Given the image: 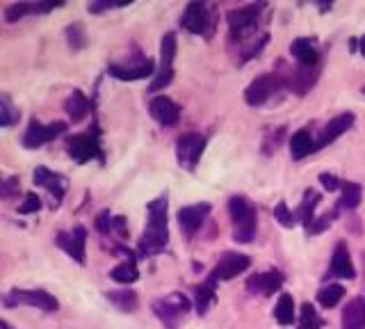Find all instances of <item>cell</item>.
Returning <instances> with one entry per match:
<instances>
[{
  "label": "cell",
  "mask_w": 365,
  "mask_h": 329,
  "mask_svg": "<svg viewBox=\"0 0 365 329\" xmlns=\"http://www.w3.org/2000/svg\"><path fill=\"white\" fill-rule=\"evenodd\" d=\"M0 327H3V329H12V327H10V323H7V320H3V323H0Z\"/></svg>",
  "instance_id": "45"
},
{
  "label": "cell",
  "mask_w": 365,
  "mask_h": 329,
  "mask_svg": "<svg viewBox=\"0 0 365 329\" xmlns=\"http://www.w3.org/2000/svg\"><path fill=\"white\" fill-rule=\"evenodd\" d=\"M285 281V276L279 272V270H269V272H260V274H254L247 279V288L251 293H258V295H274V293L281 290V286Z\"/></svg>",
  "instance_id": "17"
},
{
  "label": "cell",
  "mask_w": 365,
  "mask_h": 329,
  "mask_svg": "<svg viewBox=\"0 0 365 329\" xmlns=\"http://www.w3.org/2000/svg\"><path fill=\"white\" fill-rule=\"evenodd\" d=\"M274 318H276V323L283 325V327H288V325L294 323L297 311H294L292 295H288V293H281V298H279V302H276V307H274Z\"/></svg>",
  "instance_id": "26"
},
{
  "label": "cell",
  "mask_w": 365,
  "mask_h": 329,
  "mask_svg": "<svg viewBox=\"0 0 365 329\" xmlns=\"http://www.w3.org/2000/svg\"><path fill=\"white\" fill-rule=\"evenodd\" d=\"M180 28L192 32V34H206L210 28V14H208V5L201 0H192L187 3L185 12L180 16Z\"/></svg>",
  "instance_id": "12"
},
{
  "label": "cell",
  "mask_w": 365,
  "mask_h": 329,
  "mask_svg": "<svg viewBox=\"0 0 365 329\" xmlns=\"http://www.w3.org/2000/svg\"><path fill=\"white\" fill-rule=\"evenodd\" d=\"M288 80H290V76H283V74H276V71L258 76L256 80L247 88L245 101L249 103L251 108L265 106V103L272 99L276 92H281L283 88H288Z\"/></svg>",
  "instance_id": "4"
},
{
  "label": "cell",
  "mask_w": 365,
  "mask_h": 329,
  "mask_svg": "<svg viewBox=\"0 0 365 329\" xmlns=\"http://www.w3.org/2000/svg\"><path fill=\"white\" fill-rule=\"evenodd\" d=\"M189 311V300L182 293H169L167 298L153 302V314L158 316L167 329H176L178 320Z\"/></svg>",
  "instance_id": "7"
},
{
  "label": "cell",
  "mask_w": 365,
  "mask_h": 329,
  "mask_svg": "<svg viewBox=\"0 0 365 329\" xmlns=\"http://www.w3.org/2000/svg\"><path fill=\"white\" fill-rule=\"evenodd\" d=\"M263 3L258 5H245L238 7V10H231L226 14V21H229V34L231 41H245L249 37H256V28L260 21V12H263Z\"/></svg>",
  "instance_id": "3"
},
{
  "label": "cell",
  "mask_w": 365,
  "mask_h": 329,
  "mask_svg": "<svg viewBox=\"0 0 365 329\" xmlns=\"http://www.w3.org/2000/svg\"><path fill=\"white\" fill-rule=\"evenodd\" d=\"M66 41L73 50H83L87 46V37H85V30H83L80 23L69 25L66 28Z\"/></svg>",
  "instance_id": "36"
},
{
  "label": "cell",
  "mask_w": 365,
  "mask_h": 329,
  "mask_svg": "<svg viewBox=\"0 0 365 329\" xmlns=\"http://www.w3.org/2000/svg\"><path fill=\"white\" fill-rule=\"evenodd\" d=\"M3 302L5 307H37L48 314L59 309V302L46 290H10Z\"/></svg>",
  "instance_id": "9"
},
{
  "label": "cell",
  "mask_w": 365,
  "mask_h": 329,
  "mask_svg": "<svg viewBox=\"0 0 365 329\" xmlns=\"http://www.w3.org/2000/svg\"><path fill=\"white\" fill-rule=\"evenodd\" d=\"M343 329H365V298H354L343 309Z\"/></svg>",
  "instance_id": "22"
},
{
  "label": "cell",
  "mask_w": 365,
  "mask_h": 329,
  "mask_svg": "<svg viewBox=\"0 0 365 329\" xmlns=\"http://www.w3.org/2000/svg\"><path fill=\"white\" fill-rule=\"evenodd\" d=\"M343 298H345V288L341 284H329L324 288H320V293H317V302L324 309H334Z\"/></svg>",
  "instance_id": "32"
},
{
  "label": "cell",
  "mask_w": 365,
  "mask_h": 329,
  "mask_svg": "<svg viewBox=\"0 0 365 329\" xmlns=\"http://www.w3.org/2000/svg\"><path fill=\"white\" fill-rule=\"evenodd\" d=\"M320 183L324 186V190H329V192H336V190H343V186H345V181H341L338 176H334V174H320Z\"/></svg>",
  "instance_id": "41"
},
{
  "label": "cell",
  "mask_w": 365,
  "mask_h": 329,
  "mask_svg": "<svg viewBox=\"0 0 365 329\" xmlns=\"http://www.w3.org/2000/svg\"><path fill=\"white\" fill-rule=\"evenodd\" d=\"M64 110H66V115L71 117L73 121H80V119H85L87 115H90L92 103H90V99H87L80 90H73L71 97L64 101Z\"/></svg>",
  "instance_id": "25"
},
{
  "label": "cell",
  "mask_w": 365,
  "mask_h": 329,
  "mask_svg": "<svg viewBox=\"0 0 365 329\" xmlns=\"http://www.w3.org/2000/svg\"><path fill=\"white\" fill-rule=\"evenodd\" d=\"M169 242V224H167V195H160L149 204V222L140 238V254L149 258L160 254Z\"/></svg>",
  "instance_id": "1"
},
{
  "label": "cell",
  "mask_w": 365,
  "mask_h": 329,
  "mask_svg": "<svg viewBox=\"0 0 365 329\" xmlns=\"http://www.w3.org/2000/svg\"><path fill=\"white\" fill-rule=\"evenodd\" d=\"M274 220H279V224H281V227H285V229H292L294 224L299 222V220H297V213H292L285 202L276 204V209H274Z\"/></svg>",
  "instance_id": "35"
},
{
  "label": "cell",
  "mask_w": 365,
  "mask_h": 329,
  "mask_svg": "<svg viewBox=\"0 0 365 329\" xmlns=\"http://www.w3.org/2000/svg\"><path fill=\"white\" fill-rule=\"evenodd\" d=\"M320 327H322V320H320L317 311L306 302L299 314V329H320Z\"/></svg>",
  "instance_id": "34"
},
{
  "label": "cell",
  "mask_w": 365,
  "mask_h": 329,
  "mask_svg": "<svg viewBox=\"0 0 365 329\" xmlns=\"http://www.w3.org/2000/svg\"><path fill=\"white\" fill-rule=\"evenodd\" d=\"M130 3H90V10L92 14H99V12H106V10H115V7H126Z\"/></svg>",
  "instance_id": "43"
},
{
  "label": "cell",
  "mask_w": 365,
  "mask_h": 329,
  "mask_svg": "<svg viewBox=\"0 0 365 329\" xmlns=\"http://www.w3.org/2000/svg\"><path fill=\"white\" fill-rule=\"evenodd\" d=\"M352 126H354V115H352V112H343V115L334 117L322 128V135H320V140H317V149H322V146H327V144H331L334 140H338V137L345 135Z\"/></svg>",
  "instance_id": "19"
},
{
  "label": "cell",
  "mask_w": 365,
  "mask_h": 329,
  "mask_svg": "<svg viewBox=\"0 0 365 329\" xmlns=\"http://www.w3.org/2000/svg\"><path fill=\"white\" fill-rule=\"evenodd\" d=\"M213 206L208 202H201V204H194V206H182L178 211V224L180 229L187 233V236H194V233L201 229V224L208 220V215H210Z\"/></svg>",
  "instance_id": "15"
},
{
  "label": "cell",
  "mask_w": 365,
  "mask_h": 329,
  "mask_svg": "<svg viewBox=\"0 0 365 329\" xmlns=\"http://www.w3.org/2000/svg\"><path fill=\"white\" fill-rule=\"evenodd\" d=\"M176 48H178L176 34L167 32L162 37V41H160V71L155 74L149 92H160V90L169 88V85H171V80H173V59H176Z\"/></svg>",
  "instance_id": "5"
},
{
  "label": "cell",
  "mask_w": 365,
  "mask_h": 329,
  "mask_svg": "<svg viewBox=\"0 0 365 329\" xmlns=\"http://www.w3.org/2000/svg\"><path fill=\"white\" fill-rule=\"evenodd\" d=\"M66 131V124L64 121H53V124L43 126L41 121L32 119L28 124V131L23 135V146L25 149H39L46 142H53L55 137H59Z\"/></svg>",
  "instance_id": "10"
},
{
  "label": "cell",
  "mask_w": 365,
  "mask_h": 329,
  "mask_svg": "<svg viewBox=\"0 0 365 329\" xmlns=\"http://www.w3.org/2000/svg\"><path fill=\"white\" fill-rule=\"evenodd\" d=\"M206 149V137L199 133H182L176 140V158L182 169L194 172Z\"/></svg>",
  "instance_id": "8"
},
{
  "label": "cell",
  "mask_w": 365,
  "mask_h": 329,
  "mask_svg": "<svg viewBox=\"0 0 365 329\" xmlns=\"http://www.w3.org/2000/svg\"><path fill=\"white\" fill-rule=\"evenodd\" d=\"M14 190H19V178L16 176H10L3 183V188H0V197L3 199H10L12 195H14Z\"/></svg>",
  "instance_id": "42"
},
{
  "label": "cell",
  "mask_w": 365,
  "mask_h": 329,
  "mask_svg": "<svg viewBox=\"0 0 365 329\" xmlns=\"http://www.w3.org/2000/svg\"><path fill=\"white\" fill-rule=\"evenodd\" d=\"M108 74L117 80H142V78L155 76V64L149 57H135L130 64H110Z\"/></svg>",
  "instance_id": "11"
},
{
  "label": "cell",
  "mask_w": 365,
  "mask_h": 329,
  "mask_svg": "<svg viewBox=\"0 0 365 329\" xmlns=\"http://www.w3.org/2000/svg\"><path fill=\"white\" fill-rule=\"evenodd\" d=\"M283 137H285V128H276V131H269L267 137H265V142H263V153L269 155V153H274L276 149H279V144L283 142Z\"/></svg>",
  "instance_id": "38"
},
{
  "label": "cell",
  "mask_w": 365,
  "mask_h": 329,
  "mask_svg": "<svg viewBox=\"0 0 365 329\" xmlns=\"http://www.w3.org/2000/svg\"><path fill=\"white\" fill-rule=\"evenodd\" d=\"M66 151L69 155L78 162L85 164L87 160H101L103 162V149L99 140V131L94 133H80L66 140Z\"/></svg>",
  "instance_id": "6"
},
{
  "label": "cell",
  "mask_w": 365,
  "mask_h": 329,
  "mask_svg": "<svg viewBox=\"0 0 365 329\" xmlns=\"http://www.w3.org/2000/svg\"><path fill=\"white\" fill-rule=\"evenodd\" d=\"M55 242L59 249L73 258L76 263L85 265V245H87V229L76 227L73 231H59L55 236Z\"/></svg>",
  "instance_id": "13"
},
{
  "label": "cell",
  "mask_w": 365,
  "mask_h": 329,
  "mask_svg": "<svg viewBox=\"0 0 365 329\" xmlns=\"http://www.w3.org/2000/svg\"><path fill=\"white\" fill-rule=\"evenodd\" d=\"M106 298L119 311H124V314H133V311H137V307H140L137 293H133V290H110V293H106Z\"/></svg>",
  "instance_id": "27"
},
{
  "label": "cell",
  "mask_w": 365,
  "mask_h": 329,
  "mask_svg": "<svg viewBox=\"0 0 365 329\" xmlns=\"http://www.w3.org/2000/svg\"><path fill=\"white\" fill-rule=\"evenodd\" d=\"M110 276L115 279L117 284H135L137 279H140V270H137V263L135 258H126L124 263H119L115 270L110 272Z\"/></svg>",
  "instance_id": "31"
},
{
  "label": "cell",
  "mask_w": 365,
  "mask_h": 329,
  "mask_svg": "<svg viewBox=\"0 0 365 329\" xmlns=\"http://www.w3.org/2000/svg\"><path fill=\"white\" fill-rule=\"evenodd\" d=\"M251 265V258L247 254H238V252H226L220 263L215 265V270L210 272L217 281H229L233 276H238L242 272H247Z\"/></svg>",
  "instance_id": "14"
},
{
  "label": "cell",
  "mask_w": 365,
  "mask_h": 329,
  "mask_svg": "<svg viewBox=\"0 0 365 329\" xmlns=\"http://www.w3.org/2000/svg\"><path fill=\"white\" fill-rule=\"evenodd\" d=\"M331 276H338V279H354L356 276V267L352 263L350 249H347L345 242H338L331 256Z\"/></svg>",
  "instance_id": "21"
},
{
  "label": "cell",
  "mask_w": 365,
  "mask_h": 329,
  "mask_svg": "<svg viewBox=\"0 0 365 329\" xmlns=\"http://www.w3.org/2000/svg\"><path fill=\"white\" fill-rule=\"evenodd\" d=\"M317 204H320V195L315 192V190H306V192H303V202L297 211V220L303 224V227H308V224L315 220Z\"/></svg>",
  "instance_id": "30"
},
{
  "label": "cell",
  "mask_w": 365,
  "mask_h": 329,
  "mask_svg": "<svg viewBox=\"0 0 365 329\" xmlns=\"http://www.w3.org/2000/svg\"><path fill=\"white\" fill-rule=\"evenodd\" d=\"M363 94H365V88H363Z\"/></svg>",
  "instance_id": "46"
},
{
  "label": "cell",
  "mask_w": 365,
  "mask_h": 329,
  "mask_svg": "<svg viewBox=\"0 0 365 329\" xmlns=\"http://www.w3.org/2000/svg\"><path fill=\"white\" fill-rule=\"evenodd\" d=\"M217 300V279L210 274L203 284H199L194 288V304H196V314L203 316L208 307Z\"/></svg>",
  "instance_id": "24"
},
{
  "label": "cell",
  "mask_w": 365,
  "mask_h": 329,
  "mask_svg": "<svg viewBox=\"0 0 365 329\" xmlns=\"http://www.w3.org/2000/svg\"><path fill=\"white\" fill-rule=\"evenodd\" d=\"M96 231L103 233V236H108V233H112V224H115V218L110 215V211H101L96 215Z\"/></svg>",
  "instance_id": "40"
},
{
  "label": "cell",
  "mask_w": 365,
  "mask_h": 329,
  "mask_svg": "<svg viewBox=\"0 0 365 329\" xmlns=\"http://www.w3.org/2000/svg\"><path fill=\"white\" fill-rule=\"evenodd\" d=\"M317 74L313 71V69H306V66H299L297 71H290V80H288V88H292L294 92L299 94H306L310 90V85L315 83Z\"/></svg>",
  "instance_id": "29"
},
{
  "label": "cell",
  "mask_w": 365,
  "mask_h": 329,
  "mask_svg": "<svg viewBox=\"0 0 365 329\" xmlns=\"http://www.w3.org/2000/svg\"><path fill=\"white\" fill-rule=\"evenodd\" d=\"M290 53L294 55V59L306 66V69H315L317 62H320V50H317V44L308 37H299L294 39L290 44Z\"/></svg>",
  "instance_id": "20"
},
{
  "label": "cell",
  "mask_w": 365,
  "mask_h": 329,
  "mask_svg": "<svg viewBox=\"0 0 365 329\" xmlns=\"http://www.w3.org/2000/svg\"><path fill=\"white\" fill-rule=\"evenodd\" d=\"M19 117H21L19 110L12 106L10 97H7V94H3V97H0V126L10 128L14 124H19Z\"/></svg>",
  "instance_id": "33"
},
{
  "label": "cell",
  "mask_w": 365,
  "mask_h": 329,
  "mask_svg": "<svg viewBox=\"0 0 365 329\" xmlns=\"http://www.w3.org/2000/svg\"><path fill=\"white\" fill-rule=\"evenodd\" d=\"M34 12V5L32 3H14L10 7H5V21L7 23H16L21 21L25 14Z\"/></svg>",
  "instance_id": "37"
},
{
  "label": "cell",
  "mask_w": 365,
  "mask_h": 329,
  "mask_svg": "<svg viewBox=\"0 0 365 329\" xmlns=\"http://www.w3.org/2000/svg\"><path fill=\"white\" fill-rule=\"evenodd\" d=\"M359 44H361V53H363V57H365V34H363V37H361V41H359Z\"/></svg>",
  "instance_id": "44"
},
{
  "label": "cell",
  "mask_w": 365,
  "mask_h": 329,
  "mask_svg": "<svg viewBox=\"0 0 365 329\" xmlns=\"http://www.w3.org/2000/svg\"><path fill=\"white\" fill-rule=\"evenodd\" d=\"M151 117L158 121L160 126H176L180 121V108L169 97H155L149 103Z\"/></svg>",
  "instance_id": "18"
},
{
  "label": "cell",
  "mask_w": 365,
  "mask_h": 329,
  "mask_svg": "<svg viewBox=\"0 0 365 329\" xmlns=\"http://www.w3.org/2000/svg\"><path fill=\"white\" fill-rule=\"evenodd\" d=\"M229 213L233 220V240L247 245L256 238V229H258V215L256 209L249 204L247 197H231L229 202Z\"/></svg>",
  "instance_id": "2"
},
{
  "label": "cell",
  "mask_w": 365,
  "mask_h": 329,
  "mask_svg": "<svg viewBox=\"0 0 365 329\" xmlns=\"http://www.w3.org/2000/svg\"><path fill=\"white\" fill-rule=\"evenodd\" d=\"M313 151H317V142L313 140L308 128H301V131H297L290 137V153H292L294 160L306 158V155H310Z\"/></svg>",
  "instance_id": "23"
},
{
  "label": "cell",
  "mask_w": 365,
  "mask_h": 329,
  "mask_svg": "<svg viewBox=\"0 0 365 329\" xmlns=\"http://www.w3.org/2000/svg\"><path fill=\"white\" fill-rule=\"evenodd\" d=\"M32 181H34V186L46 188L48 192L53 195L55 206H59V202H62L66 195V178L62 174H55V172H50L46 167H37L32 172Z\"/></svg>",
  "instance_id": "16"
},
{
  "label": "cell",
  "mask_w": 365,
  "mask_h": 329,
  "mask_svg": "<svg viewBox=\"0 0 365 329\" xmlns=\"http://www.w3.org/2000/svg\"><path fill=\"white\" fill-rule=\"evenodd\" d=\"M361 197H363V188L359 183H354V181H345L343 197H341V202H338V211H354V209H359Z\"/></svg>",
  "instance_id": "28"
},
{
  "label": "cell",
  "mask_w": 365,
  "mask_h": 329,
  "mask_svg": "<svg viewBox=\"0 0 365 329\" xmlns=\"http://www.w3.org/2000/svg\"><path fill=\"white\" fill-rule=\"evenodd\" d=\"M39 209H41V199L34 192H28L25 195V204L19 206V213L21 215H32V213H37Z\"/></svg>",
  "instance_id": "39"
}]
</instances>
